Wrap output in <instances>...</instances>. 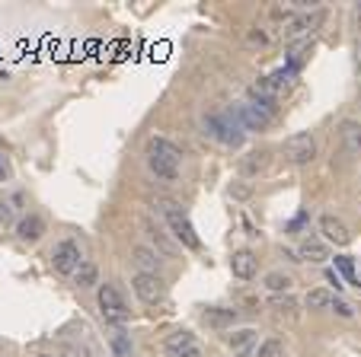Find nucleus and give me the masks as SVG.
I'll return each mask as SVG.
<instances>
[{
  "mask_svg": "<svg viewBox=\"0 0 361 357\" xmlns=\"http://www.w3.org/2000/svg\"><path fill=\"white\" fill-rule=\"evenodd\" d=\"M153 207H157V214H163L167 227L173 230V236H176V240H179L186 249H198V246H202V240H198V233H195V227H192V220H189V214L182 211L179 201L157 198V201H153Z\"/></svg>",
  "mask_w": 361,
  "mask_h": 357,
  "instance_id": "obj_1",
  "label": "nucleus"
},
{
  "mask_svg": "<svg viewBox=\"0 0 361 357\" xmlns=\"http://www.w3.org/2000/svg\"><path fill=\"white\" fill-rule=\"evenodd\" d=\"M205 134L208 138H215V141H221V144H227V147H240L243 144V134L246 131L240 128V122H236V115L234 112H215V115H205Z\"/></svg>",
  "mask_w": 361,
  "mask_h": 357,
  "instance_id": "obj_2",
  "label": "nucleus"
},
{
  "mask_svg": "<svg viewBox=\"0 0 361 357\" xmlns=\"http://www.w3.org/2000/svg\"><path fill=\"white\" fill-rule=\"evenodd\" d=\"M96 303H99V313H103L106 325H115V329H118V325L128 323V306H125L122 294H118L112 284H103V287H99Z\"/></svg>",
  "mask_w": 361,
  "mask_h": 357,
  "instance_id": "obj_3",
  "label": "nucleus"
},
{
  "mask_svg": "<svg viewBox=\"0 0 361 357\" xmlns=\"http://www.w3.org/2000/svg\"><path fill=\"white\" fill-rule=\"evenodd\" d=\"M281 153L288 157V163L307 166L313 157H317V141H313V134H307V131H298V134L285 138V144H281Z\"/></svg>",
  "mask_w": 361,
  "mask_h": 357,
  "instance_id": "obj_4",
  "label": "nucleus"
},
{
  "mask_svg": "<svg viewBox=\"0 0 361 357\" xmlns=\"http://www.w3.org/2000/svg\"><path fill=\"white\" fill-rule=\"evenodd\" d=\"M51 265H55L58 275H77V268L84 265V255H80V246L74 240H61L55 249H51Z\"/></svg>",
  "mask_w": 361,
  "mask_h": 357,
  "instance_id": "obj_5",
  "label": "nucleus"
},
{
  "mask_svg": "<svg viewBox=\"0 0 361 357\" xmlns=\"http://www.w3.org/2000/svg\"><path fill=\"white\" fill-rule=\"evenodd\" d=\"M236 115V122H240V128L243 131H265L272 124V112L259 109L256 103H240L230 109Z\"/></svg>",
  "mask_w": 361,
  "mask_h": 357,
  "instance_id": "obj_6",
  "label": "nucleus"
},
{
  "mask_svg": "<svg viewBox=\"0 0 361 357\" xmlns=\"http://www.w3.org/2000/svg\"><path fill=\"white\" fill-rule=\"evenodd\" d=\"M132 287L144 303H160L167 297V284L160 281V275H147V271H138L132 278Z\"/></svg>",
  "mask_w": 361,
  "mask_h": 357,
  "instance_id": "obj_7",
  "label": "nucleus"
},
{
  "mask_svg": "<svg viewBox=\"0 0 361 357\" xmlns=\"http://www.w3.org/2000/svg\"><path fill=\"white\" fill-rule=\"evenodd\" d=\"M163 351L170 357H202V348H198L192 332H173V335H167Z\"/></svg>",
  "mask_w": 361,
  "mask_h": 357,
  "instance_id": "obj_8",
  "label": "nucleus"
},
{
  "mask_svg": "<svg viewBox=\"0 0 361 357\" xmlns=\"http://www.w3.org/2000/svg\"><path fill=\"white\" fill-rule=\"evenodd\" d=\"M227 344L234 354L240 357H256V348H259V332L256 329H236L227 335Z\"/></svg>",
  "mask_w": 361,
  "mask_h": 357,
  "instance_id": "obj_9",
  "label": "nucleus"
},
{
  "mask_svg": "<svg viewBox=\"0 0 361 357\" xmlns=\"http://www.w3.org/2000/svg\"><path fill=\"white\" fill-rule=\"evenodd\" d=\"M319 233L327 236V242H333V246H348V242H352L348 227L339 217H333V214H323V217H319Z\"/></svg>",
  "mask_w": 361,
  "mask_h": 357,
  "instance_id": "obj_10",
  "label": "nucleus"
},
{
  "mask_svg": "<svg viewBox=\"0 0 361 357\" xmlns=\"http://www.w3.org/2000/svg\"><path fill=\"white\" fill-rule=\"evenodd\" d=\"M230 271H234V278H240V281H253L259 271V259L250 249H240V252H234V259H230Z\"/></svg>",
  "mask_w": 361,
  "mask_h": 357,
  "instance_id": "obj_11",
  "label": "nucleus"
},
{
  "mask_svg": "<svg viewBox=\"0 0 361 357\" xmlns=\"http://www.w3.org/2000/svg\"><path fill=\"white\" fill-rule=\"evenodd\" d=\"M147 169L160 178V182H176L179 178V163L170 157H160V153H151L147 150Z\"/></svg>",
  "mask_w": 361,
  "mask_h": 357,
  "instance_id": "obj_12",
  "label": "nucleus"
},
{
  "mask_svg": "<svg viewBox=\"0 0 361 357\" xmlns=\"http://www.w3.org/2000/svg\"><path fill=\"white\" fill-rule=\"evenodd\" d=\"M300 261H313V265H327L329 261V246L317 236H304L300 240V249H298Z\"/></svg>",
  "mask_w": 361,
  "mask_h": 357,
  "instance_id": "obj_13",
  "label": "nucleus"
},
{
  "mask_svg": "<svg viewBox=\"0 0 361 357\" xmlns=\"http://www.w3.org/2000/svg\"><path fill=\"white\" fill-rule=\"evenodd\" d=\"M16 236L23 242H39L45 236V220L39 214H26V217L16 220Z\"/></svg>",
  "mask_w": 361,
  "mask_h": 357,
  "instance_id": "obj_14",
  "label": "nucleus"
},
{
  "mask_svg": "<svg viewBox=\"0 0 361 357\" xmlns=\"http://www.w3.org/2000/svg\"><path fill=\"white\" fill-rule=\"evenodd\" d=\"M132 261L141 268V271H147V275H157L160 271V252L151 246H132Z\"/></svg>",
  "mask_w": 361,
  "mask_h": 357,
  "instance_id": "obj_15",
  "label": "nucleus"
},
{
  "mask_svg": "<svg viewBox=\"0 0 361 357\" xmlns=\"http://www.w3.org/2000/svg\"><path fill=\"white\" fill-rule=\"evenodd\" d=\"M147 236H151V242L157 246V252H160V255H170V259H173V255L179 252V246H176V242L170 240V233H167L163 227H160V223H147Z\"/></svg>",
  "mask_w": 361,
  "mask_h": 357,
  "instance_id": "obj_16",
  "label": "nucleus"
},
{
  "mask_svg": "<svg viewBox=\"0 0 361 357\" xmlns=\"http://www.w3.org/2000/svg\"><path fill=\"white\" fill-rule=\"evenodd\" d=\"M310 29H313V22H310V16H294V20H288L285 22V39L288 41H307V35H310Z\"/></svg>",
  "mask_w": 361,
  "mask_h": 357,
  "instance_id": "obj_17",
  "label": "nucleus"
},
{
  "mask_svg": "<svg viewBox=\"0 0 361 357\" xmlns=\"http://www.w3.org/2000/svg\"><path fill=\"white\" fill-rule=\"evenodd\" d=\"M265 166H269V153L265 150H250L240 160V172H243V176H259Z\"/></svg>",
  "mask_w": 361,
  "mask_h": 357,
  "instance_id": "obj_18",
  "label": "nucleus"
},
{
  "mask_svg": "<svg viewBox=\"0 0 361 357\" xmlns=\"http://www.w3.org/2000/svg\"><path fill=\"white\" fill-rule=\"evenodd\" d=\"M262 287L272 290V294H288V290L294 287V278L288 275V271H269V275L262 278Z\"/></svg>",
  "mask_w": 361,
  "mask_h": 357,
  "instance_id": "obj_19",
  "label": "nucleus"
},
{
  "mask_svg": "<svg viewBox=\"0 0 361 357\" xmlns=\"http://www.w3.org/2000/svg\"><path fill=\"white\" fill-rule=\"evenodd\" d=\"M109 348H112V354L115 357H132V351H134V344H132V335H128L122 325L118 329H112V335H109Z\"/></svg>",
  "mask_w": 361,
  "mask_h": 357,
  "instance_id": "obj_20",
  "label": "nucleus"
},
{
  "mask_svg": "<svg viewBox=\"0 0 361 357\" xmlns=\"http://www.w3.org/2000/svg\"><path fill=\"white\" fill-rule=\"evenodd\" d=\"M236 319H240V313H236V309H221V306H215V309H208V313H205V323L215 325V329H227V325H236Z\"/></svg>",
  "mask_w": 361,
  "mask_h": 357,
  "instance_id": "obj_21",
  "label": "nucleus"
},
{
  "mask_svg": "<svg viewBox=\"0 0 361 357\" xmlns=\"http://www.w3.org/2000/svg\"><path fill=\"white\" fill-rule=\"evenodd\" d=\"M147 150L160 153V157H170V160H176V163L182 160V147H176L170 138H151L147 141Z\"/></svg>",
  "mask_w": 361,
  "mask_h": 357,
  "instance_id": "obj_22",
  "label": "nucleus"
},
{
  "mask_svg": "<svg viewBox=\"0 0 361 357\" xmlns=\"http://www.w3.org/2000/svg\"><path fill=\"white\" fill-rule=\"evenodd\" d=\"M74 284H77V287H80V290H87V287H96V284H99V268L93 265V261H84V265L77 268Z\"/></svg>",
  "mask_w": 361,
  "mask_h": 357,
  "instance_id": "obj_23",
  "label": "nucleus"
},
{
  "mask_svg": "<svg viewBox=\"0 0 361 357\" xmlns=\"http://www.w3.org/2000/svg\"><path fill=\"white\" fill-rule=\"evenodd\" d=\"M339 134H342V141H346L348 150H352V153H361V124H358V122H346Z\"/></svg>",
  "mask_w": 361,
  "mask_h": 357,
  "instance_id": "obj_24",
  "label": "nucleus"
},
{
  "mask_svg": "<svg viewBox=\"0 0 361 357\" xmlns=\"http://www.w3.org/2000/svg\"><path fill=\"white\" fill-rule=\"evenodd\" d=\"M333 300H336V297H333V294H329V290H323V287L310 290V294H307V297H304L307 309H329V306H333Z\"/></svg>",
  "mask_w": 361,
  "mask_h": 357,
  "instance_id": "obj_25",
  "label": "nucleus"
},
{
  "mask_svg": "<svg viewBox=\"0 0 361 357\" xmlns=\"http://www.w3.org/2000/svg\"><path fill=\"white\" fill-rule=\"evenodd\" d=\"M269 306L275 309L278 316H294V313H298V300H294L291 294H285V297H272Z\"/></svg>",
  "mask_w": 361,
  "mask_h": 357,
  "instance_id": "obj_26",
  "label": "nucleus"
},
{
  "mask_svg": "<svg viewBox=\"0 0 361 357\" xmlns=\"http://www.w3.org/2000/svg\"><path fill=\"white\" fill-rule=\"evenodd\" d=\"M256 357H285V342L281 338H265V342H259Z\"/></svg>",
  "mask_w": 361,
  "mask_h": 357,
  "instance_id": "obj_27",
  "label": "nucleus"
},
{
  "mask_svg": "<svg viewBox=\"0 0 361 357\" xmlns=\"http://www.w3.org/2000/svg\"><path fill=\"white\" fill-rule=\"evenodd\" d=\"M307 55H310V39H307V41H298V45H291V55H288V67L298 70L300 64L307 61Z\"/></svg>",
  "mask_w": 361,
  "mask_h": 357,
  "instance_id": "obj_28",
  "label": "nucleus"
},
{
  "mask_svg": "<svg viewBox=\"0 0 361 357\" xmlns=\"http://www.w3.org/2000/svg\"><path fill=\"white\" fill-rule=\"evenodd\" d=\"M227 195L234 201H246V198H253V182H246V178H236L234 186L227 188Z\"/></svg>",
  "mask_w": 361,
  "mask_h": 357,
  "instance_id": "obj_29",
  "label": "nucleus"
},
{
  "mask_svg": "<svg viewBox=\"0 0 361 357\" xmlns=\"http://www.w3.org/2000/svg\"><path fill=\"white\" fill-rule=\"evenodd\" d=\"M13 217H16L13 195H0V220H4V223H13Z\"/></svg>",
  "mask_w": 361,
  "mask_h": 357,
  "instance_id": "obj_30",
  "label": "nucleus"
},
{
  "mask_svg": "<svg viewBox=\"0 0 361 357\" xmlns=\"http://www.w3.org/2000/svg\"><path fill=\"white\" fill-rule=\"evenodd\" d=\"M336 268H339L342 275H346L348 281H352L355 287H358V275H355V261L348 259V255H339V259H336Z\"/></svg>",
  "mask_w": 361,
  "mask_h": 357,
  "instance_id": "obj_31",
  "label": "nucleus"
},
{
  "mask_svg": "<svg viewBox=\"0 0 361 357\" xmlns=\"http://www.w3.org/2000/svg\"><path fill=\"white\" fill-rule=\"evenodd\" d=\"M329 309H333V313H339L342 319H352V316H355L352 303H346V300H342V297H336V300H333V306H329Z\"/></svg>",
  "mask_w": 361,
  "mask_h": 357,
  "instance_id": "obj_32",
  "label": "nucleus"
},
{
  "mask_svg": "<svg viewBox=\"0 0 361 357\" xmlns=\"http://www.w3.org/2000/svg\"><path fill=\"white\" fill-rule=\"evenodd\" d=\"M250 41H259V45H265V41H269V35H265V32H256V29H253V32H250Z\"/></svg>",
  "mask_w": 361,
  "mask_h": 357,
  "instance_id": "obj_33",
  "label": "nucleus"
},
{
  "mask_svg": "<svg viewBox=\"0 0 361 357\" xmlns=\"http://www.w3.org/2000/svg\"><path fill=\"white\" fill-rule=\"evenodd\" d=\"M7 172H10V166H7V160L0 157V182H4V178H7Z\"/></svg>",
  "mask_w": 361,
  "mask_h": 357,
  "instance_id": "obj_34",
  "label": "nucleus"
},
{
  "mask_svg": "<svg viewBox=\"0 0 361 357\" xmlns=\"http://www.w3.org/2000/svg\"><path fill=\"white\" fill-rule=\"evenodd\" d=\"M327 278H329V281H333V284H336V290H339V287H342V281H339V275H336V271H327Z\"/></svg>",
  "mask_w": 361,
  "mask_h": 357,
  "instance_id": "obj_35",
  "label": "nucleus"
},
{
  "mask_svg": "<svg viewBox=\"0 0 361 357\" xmlns=\"http://www.w3.org/2000/svg\"><path fill=\"white\" fill-rule=\"evenodd\" d=\"M64 357H80V354H77L74 348H64Z\"/></svg>",
  "mask_w": 361,
  "mask_h": 357,
  "instance_id": "obj_36",
  "label": "nucleus"
},
{
  "mask_svg": "<svg viewBox=\"0 0 361 357\" xmlns=\"http://www.w3.org/2000/svg\"><path fill=\"white\" fill-rule=\"evenodd\" d=\"M35 357H55V354H35Z\"/></svg>",
  "mask_w": 361,
  "mask_h": 357,
  "instance_id": "obj_37",
  "label": "nucleus"
},
{
  "mask_svg": "<svg viewBox=\"0 0 361 357\" xmlns=\"http://www.w3.org/2000/svg\"><path fill=\"white\" fill-rule=\"evenodd\" d=\"M358 287H361V271H358Z\"/></svg>",
  "mask_w": 361,
  "mask_h": 357,
  "instance_id": "obj_38",
  "label": "nucleus"
}]
</instances>
